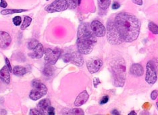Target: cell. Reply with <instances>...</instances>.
<instances>
[{"label":"cell","instance_id":"9","mask_svg":"<svg viewBox=\"0 0 158 115\" xmlns=\"http://www.w3.org/2000/svg\"><path fill=\"white\" fill-rule=\"evenodd\" d=\"M90 27L93 33L98 37H103L106 33L105 27L99 20H93L91 24Z\"/></svg>","mask_w":158,"mask_h":115},{"label":"cell","instance_id":"28","mask_svg":"<svg viewBox=\"0 0 158 115\" xmlns=\"http://www.w3.org/2000/svg\"><path fill=\"white\" fill-rule=\"evenodd\" d=\"M30 114L31 115H43L44 113H43L40 110H39L38 109H33L30 110Z\"/></svg>","mask_w":158,"mask_h":115},{"label":"cell","instance_id":"20","mask_svg":"<svg viewBox=\"0 0 158 115\" xmlns=\"http://www.w3.org/2000/svg\"><path fill=\"white\" fill-rule=\"evenodd\" d=\"M68 111L64 113V114H78V115H83L85 114L84 111L81 109H78V108H75V109H68Z\"/></svg>","mask_w":158,"mask_h":115},{"label":"cell","instance_id":"31","mask_svg":"<svg viewBox=\"0 0 158 115\" xmlns=\"http://www.w3.org/2000/svg\"><path fill=\"white\" fill-rule=\"evenodd\" d=\"M109 100V97L107 96H104L102 98V99L100 100V104H106Z\"/></svg>","mask_w":158,"mask_h":115},{"label":"cell","instance_id":"26","mask_svg":"<svg viewBox=\"0 0 158 115\" xmlns=\"http://www.w3.org/2000/svg\"><path fill=\"white\" fill-rule=\"evenodd\" d=\"M12 21H13L14 24L15 25V26L18 27V26H20V25L21 24V22H22V19H21L20 16H15L14 18Z\"/></svg>","mask_w":158,"mask_h":115},{"label":"cell","instance_id":"40","mask_svg":"<svg viewBox=\"0 0 158 115\" xmlns=\"http://www.w3.org/2000/svg\"><path fill=\"white\" fill-rule=\"evenodd\" d=\"M82 0H77V3H78V6L81 5V3Z\"/></svg>","mask_w":158,"mask_h":115},{"label":"cell","instance_id":"10","mask_svg":"<svg viewBox=\"0 0 158 115\" xmlns=\"http://www.w3.org/2000/svg\"><path fill=\"white\" fill-rule=\"evenodd\" d=\"M103 65V62L101 59L98 58H94L91 60H89L87 63V66L88 70L90 73H95L98 72Z\"/></svg>","mask_w":158,"mask_h":115},{"label":"cell","instance_id":"41","mask_svg":"<svg viewBox=\"0 0 158 115\" xmlns=\"http://www.w3.org/2000/svg\"><path fill=\"white\" fill-rule=\"evenodd\" d=\"M156 106H157V110H158V102L156 103Z\"/></svg>","mask_w":158,"mask_h":115},{"label":"cell","instance_id":"24","mask_svg":"<svg viewBox=\"0 0 158 115\" xmlns=\"http://www.w3.org/2000/svg\"><path fill=\"white\" fill-rule=\"evenodd\" d=\"M148 28L153 34L158 35V26L156 24L153 22H150L148 24Z\"/></svg>","mask_w":158,"mask_h":115},{"label":"cell","instance_id":"22","mask_svg":"<svg viewBox=\"0 0 158 115\" xmlns=\"http://www.w3.org/2000/svg\"><path fill=\"white\" fill-rule=\"evenodd\" d=\"M53 72H54V69L52 67V65L47 64L44 69V74L46 76H52L53 74Z\"/></svg>","mask_w":158,"mask_h":115},{"label":"cell","instance_id":"3","mask_svg":"<svg viewBox=\"0 0 158 115\" xmlns=\"http://www.w3.org/2000/svg\"><path fill=\"white\" fill-rule=\"evenodd\" d=\"M107 38L110 44L118 45L124 41L114 21H108L107 23Z\"/></svg>","mask_w":158,"mask_h":115},{"label":"cell","instance_id":"36","mask_svg":"<svg viewBox=\"0 0 158 115\" xmlns=\"http://www.w3.org/2000/svg\"><path fill=\"white\" fill-rule=\"evenodd\" d=\"M132 1L136 5H139V6L143 5V0H132Z\"/></svg>","mask_w":158,"mask_h":115},{"label":"cell","instance_id":"17","mask_svg":"<svg viewBox=\"0 0 158 115\" xmlns=\"http://www.w3.org/2000/svg\"><path fill=\"white\" fill-rule=\"evenodd\" d=\"M33 53H32V56L35 58L37 59H40L44 56L45 53V50L44 48V46L40 43H39L33 49Z\"/></svg>","mask_w":158,"mask_h":115},{"label":"cell","instance_id":"39","mask_svg":"<svg viewBox=\"0 0 158 115\" xmlns=\"http://www.w3.org/2000/svg\"><path fill=\"white\" fill-rule=\"evenodd\" d=\"M128 115H136V113L135 112V111H132L131 113L128 114Z\"/></svg>","mask_w":158,"mask_h":115},{"label":"cell","instance_id":"30","mask_svg":"<svg viewBox=\"0 0 158 115\" xmlns=\"http://www.w3.org/2000/svg\"><path fill=\"white\" fill-rule=\"evenodd\" d=\"M63 60L65 62H70V53H66L63 57Z\"/></svg>","mask_w":158,"mask_h":115},{"label":"cell","instance_id":"27","mask_svg":"<svg viewBox=\"0 0 158 115\" xmlns=\"http://www.w3.org/2000/svg\"><path fill=\"white\" fill-rule=\"evenodd\" d=\"M38 44H39V42L37 40L31 41L29 43H28V48L29 49H33L35 48V47Z\"/></svg>","mask_w":158,"mask_h":115},{"label":"cell","instance_id":"23","mask_svg":"<svg viewBox=\"0 0 158 115\" xmlns=\"http://www.w3.org/2000/svg\"><path fill=\"white\" fill-rule=\"evenodd\" d=\"M32 22V19L29 16H25L24 19V22L23 23L21 24L20 28L21 30H25L27 28H28V27L30 26V24Z\"/></svg>","mask_w":158,"mask_h":115},{"label":"cell","instance_id":"4","mask_svg":"<svg viewBox=\"0 0 158 115\" xmlns=\"http://www.w3.org/2000/svg\"><path fill=\"white\" fill-rule=\"evenodd\" d=\"M32 85H33V89L29 94V98L32 100L36 101L41 99L48 93V88L39 81L34 80L32 83Z\"/></svg>","mask_w":158,"mask_h":115},{"label":"cell","instance_id":"2","mask_svg":"<svg viewBox=\"0 0 158 115\" xmlns=\"http://www.w3.org/2000/svg\"><path fill=\"white\" fill-rule=\"evenodd\" d=\"M77 37L78 51L84 55L91 53L97 44V38L87 24H81L79 26Z\"/></svg>","mask_w":158,"mask_h":115},{"label":"cell","instance_id":"16","mask_svg":"<svg viewBox=\"0 0 158 115\" xmlns=\"http://www.w3.org/2000/svg\"><path fill=\"white\" fill-rule=\"evenodd\" d=\"M131 74L134 75L135 77H141L144 73L143 66L140 64H132L130 69Z\"/></svg>","mask_w":158,"mask_h":115},{"label":"cell","instance_id":"12","mask_svg":"<svg viewBox=\"0 0 158 115\" xmlns=\"http://www.w3.org/2000/svg\"><path fill=\"white\" fill-rule=\"evenodd\" d=\"M89 98V96L87 92L85 90L81 92L77 97L74 102V106L76 107H79L83 105L84 104L87 102V100Z\"/></svg>","mask_w":158,"mask_h":115},{"label":"cell","instance_id":"29","mask_svg":"<svg viewBox=\"0 0 158 115\" xmlns=\"http://www.w3.org/2000/svg\"><path fill=\"white\" fill-rule=\"evenodd\" d=\"M158 96V92L157 90H154L151 93V98H152L153 100H156Z\"/></svg>","mask_w":158,"mask_h":115},{"label":"cell","instance_id":"14","mask_svg":"<svg viewBox=\"0 0 158 115\" xmlns=\"http://www.w3.org/2000/svg\"><path fill=\"white\" fill-rule=\"evenodd\" d=\"M10 73L11 72L7 66H3L0 70V79L6 84H9L10 83Z\"/></svg>","mask_w":158,"mask_h":115},{"label":"cell","instance_id":"18","mask_svg":"<svg viewBox=\"0 0 158 115\" xmlns=\"http://www.w3.org/2000/svg\"><path fill=\"white\" fill-rule=\"evenodd\" d=\"M12 73L16 76H23L27 73L26 68L21 66H16L12 69Z\"/></svg>","mask_w":158,"mask_h":115},{"label":"cell","instance_id":"21","mask_svg":"<svg viewBox=\"0 0 158 115\" xmlns=\"http://www.w3.org/2000/svg\"><path fill=\"white\" fill-rule=\"evenodd\" d=\"M98 6L102 10H107L110 7L111 0H98Z\"/></svg>","mask_w":158,"mask_h":115},{"label":"cell","instance_id":"37","mask_svg":"<svg viewBox=\"0 0 158 115\" xmlns=\"http://www.w3.org/2000/svg\"><path fill=\"white\" fill-rule=\"evenodd\" d=\"M93 83H94L95 87H97V86H98V85L100 83V81L99 80V79L94 78V80H93Z\"/></svg>","mask_w":158,"mask_h":115},{"label":"cell","instance_id":"34","mask_svg":"<svg viewBox=\"0 0 158 115\" xmlns=\"http://www.w3.org/2000/svg\"><path fill=\"white\" fill-rule=\"evenodd\" d=\"M8 6V3H7L6 0H1L0 2V7L2 8H6Z\"/></svg>","mask_w":158,"mask_h":115},{"label":"cell","instance_id":"38","mask_svg":"<svg viewBox=\"0 0 158 115\" xmlns=\"http://www.w3.org/2000/svg\"><path fill=\"white\" fill-rule=\"evenodd\" d=\"M112 114H115V115H119L120 114L119 112H118L117 110H113L112 111Z\"/></svg>","mask_w":158,"mask_h":115},{"label":"cell","instance_id":"32","mask_svg":"<svg viewBox=\"0 0 158 115\" xmlns=\"http://www.w3.org/2000/svg\"><path fill=\"white\" fill-rule=\"evenodd\" d=\"M54 108L52 107V106H50L49 109H48V115H54L55 114V112H54Z\"/></svg>","mask_w":158,"mask_h":115},{"label":"cell","instance_id":"33","mask_svg":"<svg viewBox=\"0 0 158 115\" xmlns=\"http://www.w3.org/2000/svg\"><path fill=\"white\" fill-rule=\"evenodd\" d=\"M5 61H6V66H8V68L9 69L10 71L12 72V66H11V64H10V61H9L8 58H5Z\"/></svg>","mask_w":158,"mask_h":115},{"label":"cell","instance_id":"8","mask_svg":"<svg viewBox=\"0 0 158 115\" xmlns=\"http://www.w3.org/2000/svg\"><path fill=\"white\" fill-rule=\"evenodd\" d=\"M145 81L149 85H153L157 81V72L152 61H149L146 65Z\"/></svg>","mask_w":158,"mask_h":115},{"label":"cell","instance_id":"42","mask_svg":"<svg viewBox=\"0 0 158 115\" xmlns=\"http://www.w3.org/2000/svg\"><path fill=\"white\" fill-rule=\"evenodd\" d=\"M46 1H49V0H46Z\"/></svg>","mask_w":158,"mask_h":115},{"label":"cell","instance_id":"5","mask_svg":"<svg viewBox=\"0 0 158 115\" xmlns=\"http://www.w3.org/2000/svg\"><path fill=\"white\" fill-rule=\"evenodd\" d=\"M114 74V85L117 87H123L125 81L126 67L124 64L118 63L113 66Z\"/></svg>","mask_w":158,"mask_h":115},{"label":"cell","instance_id":"35","mask_svg":"<svg viewBox=\"0 0 158 115\" xmlns=\"http://www.w3.org/2000/svg\"><path fill=\"white\" fill-rule=\"evenodd\" d=\"M120 7V4L118 2H114L112 6V8L113 10H117V9L119 8Z\"/></svg>","mask_w":158,"mask_h":115},{"label":"cell","instance_id":"1","mask_svg":"<svg viewBox=\"0 0 158 115\" xmlns=\"http://www.w3.org/2000/svg\"><path fill=\"white\" fill-rule=\"evenodd\" d=\"M118 31L126 42H132L138 38L141 23L135 16L129 13H119L114 20Z\"/></svg>","mask_w":158,"mask_h":115},{"label":"cell","instance_id":"15","mask_svg":"<svg viewBox=\"0 0 158 115\" xmlns=\"http://www.w3.org/2000/svg\"><path fill=\"white\" fill-rule=\"evenodd\" d=\"M51 106V102L49 99H43L37 104V109L40 110L44 114H48V110Z\"/></svg>","mask_w":158,"mask_h":115},{"label":"cell","instance_id":"11","mask_svg":"<svg viewBox=\"0 0 158 115\" xmlns=\"http://www.w3.org/2000/svg\"><path fill=\"white\" fill-rule=\"evenodd\" d=\"M12 42V38L9 33L5 31H0V48H6Z\"/></svg>","mask_w":158,"mask_h":115},{"label":"cell","instance_id":"25","mask_svg":"<svg viewBox=\"0 0 158 115\" xmlns=\"http://www.w3.org/2000/svg\"><path fill=\"white\" fill-rule=\"evenodd\" d=\"M68 5V8L71 10H74L77 8L78 5L77 0H66Z\"/></svg>","mask_w":158,"mask_h":115},{"label":"cell","instance_id":"6","mask_svg":"<svg viewBox=\"0 0 158 115\" xmlns=\"http://www.w3.org/2000/svg\"><path fill=\"white\" fill-rule=\"evenodd\" d=\"M68 8L66 0H55L51 4L47 6L45 10L48 13L59 12L64 11Z\"/></svg>","mask_w":158,"mask_h":115},{"label":"cell","instance_id":"7","mask_svg":"<svg viewBox=\"0 0 158 115\" xmlns=\"http://www.w3.org/2000/svg\"><path fill=\"white\" fill-rule=\"evenodd\" d=\"M62 53V51L59 49H52L47 48L45 50V61L47 64L54 65L58 60Z\"/></svg>","mask_w":158,"mask_h":115},{"label":"cell","instance_id":"19","mask_svg":"<svg viewBox=\"0 0 158 115\" xmlns=\"http://www.w3.org/2000/svg\"><path fill=\"white\" fill-rule=\"evenodd\" d=\"M27 11V10H16V9H6L1 12L2 15H8V14H13L16 13H21Z\"/></svg>","mask_w":158,"mask_h":115},{"label":"cell","instance_id":"13","mask_svg":"<svg viewBox=\"0 0 158 115\" xmlns=\"http://www.w3.org/2000/svg\"><path fill=\"white\" fill-rule=\"evenodd\" d=\"M70 62L78 66H82L84 63V59L82 56V53H81L79 52L70 53Z\"/></svg>","mask_w":158,"mask_h":115}]
</instances>
